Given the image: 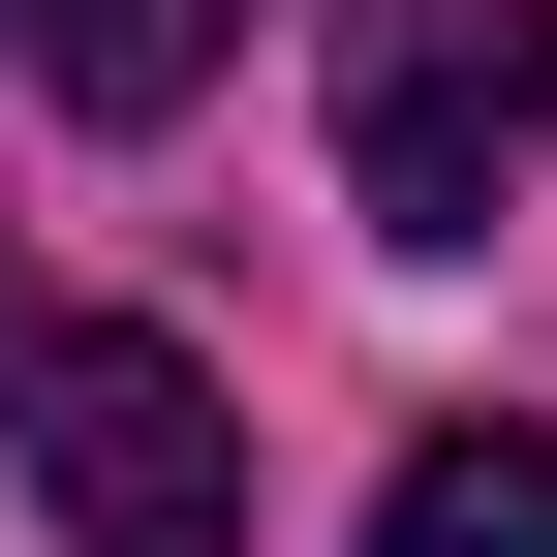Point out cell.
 I'll return each mask as SVG.
<instances>
[{"label":"cell","instance_id":"1","mask_svg":"<svg viewBox=\"0 0 557 557\" xmlns=\"http://www.w3.org/2000/svg\"><path fill=\"white\" fill-rule=\"evenodd\" d=\"M557 156V0H341V218L372 248H496Z\"/></svg>","mask_w":557,"mask_h":557},{"label":"cell","instance_id":"2","mask_svg":"<svg viewBox=\"0 0 557 557\" xmlns=\"http://www.w3.org/2000/svg\"><path fill=\"white\" fill-rule=\"evenodd\" d=\"M0 434H32L62 557H248V434H218V372L156 310H32L0 341Z\"/></svg>","mask_w":557,"mask_h":557},{"label":"cell","instance_id":"3","mask_svg":"<svg viewBox=\"0 0 557 557\" xmlns=\"http://www.w3.org/2000/svg\"><path fill=\"white\" fill-rule=\"evenodd\" d=\"M372 557H557V434H527V403H465V434H403Z\"/></svg>","mask_w":557,"mask_h":557},{"label":"cell","instance_id":"4","mask_svg":"<svg viewBox=\"0 0 557 557\" xmlns=\"http://www.w3.org/2000/svg\"><path fill=\"white\" fill-rule=\"evenodd\" d=\"M32 62L94 124H186V62H218V0H32Z\"/></svg>","mask_w":557,"mask_h":557},{"label":"cell","instance_id":"5","mask_svg":"<svg viewBox=\"0 0 557 557\" xmlns=\"http://www.w3.org/2000/svg\"><path fill=\"white\" fill-rule=\"evenodd\" d=\"M0 32H32V0H0Z\"/></svg>","mask_w":557,"mask_h":557},{"label":"cell","instance_id":"6","mask_svg":"<svg viewBox=\"0 0 557 557\" xmlns=\"http://www.w3.org/2000/svg\"><path fill=\"white\" fill-rule=\"evenodd\" d=\"M0 341H32V310H0Z\"/></svg>","mask_w":557,"mask_h":557}]
</instances>
